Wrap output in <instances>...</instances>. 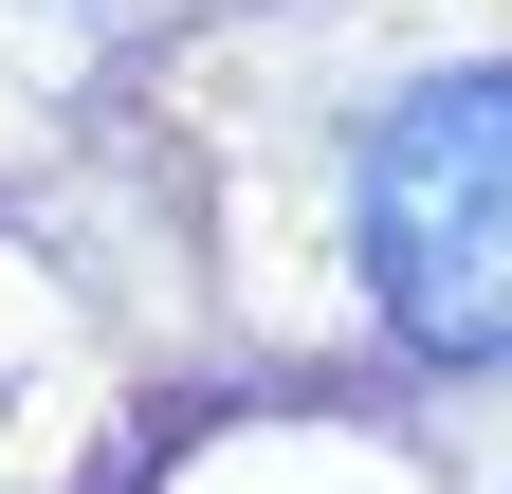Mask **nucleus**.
I'll return each mask as SVG.
<instances>
[{
    "label": "nucleus",
    "mask_w": 512,
    "mask_h": 494,
    "mask_svg": "<svg viewBox=\"0 0 512 494\" xmlns=\"http://www.w3.org/2000/svg\"><path fill=\"white\" fill-rule=\"evenodd\" d=\"M348 257H366V312L421 366L512 385V55L403 74L366 110V147H348Z\"/></svg>",
    "instance_id": "obj_1"
}]
</instances>
